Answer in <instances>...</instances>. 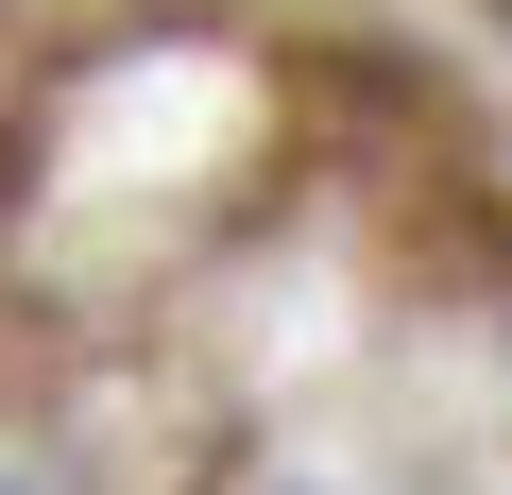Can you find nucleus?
<instances>
[{"label":"nucleus","instance_id":"1","mask_svg":"<svg viewBox=\"0 0 512 495\" xmlns=\"http://www.w3.org/2000/svg\"><path fill=\"white\" fill-rule=\"evenodd\" d=\"M0 495H18V478H0Z\"/></svg>","mask_w":512,"mask_h":495}]
</instances>
